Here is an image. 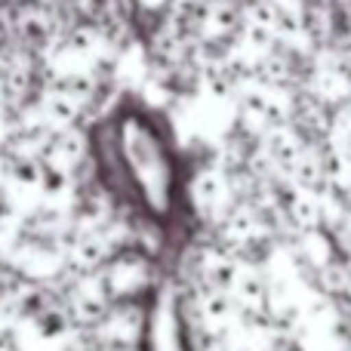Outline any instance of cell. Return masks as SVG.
<instances>
[{"label": "cell", "mask_w": 351, "mask_h": 351, "mask_svg": "<svg viewBox=\"0 0 351 351\" xmlns=\"http://www.w3.org/2000/svg\"><path fill=\"white\" fill-rule=\"evenodd\" d=\"M265 152H268V158H271L274 164H278L280 170H287V173H293V167H296L299 160H302V154H305L299 136L290 133L287 127H278V130H271V133H268Z\"/></svg>", "instance_id": "obj_1"}, {"label": "cell", "mask_w": 351, "mask_h": 351, "mask_svg": "<svg viewBox=\"0 0 351 351\" xmlns=\"http://www.w3.org/2000/svg\"><path fill=\"white\" fill-rule=\"evenodd\" d=\"M290 216L299 228H315V225L321 222V204H317L315 194L299 191V194H293V200H290Z\"/></svg>", "instance_id": "obj_2"}, {"label": "cell", "mask_w": 351, "mask_h": 351, "mask_svg": "<svg viewBox=\"0 0 351 351\" xmlns=\"http://www.w3.org/2000/svg\"><path fill=\"white\" fill-rule=\"evenodd\" d=\"M321 176H324V160H317L315 154H302V160L293 167V179H296V185L302 191H311L321 182Z\"/></svg>", "instance_id": "obj_3"}, {"label": "cell", "mask_w": 351, "mask_h": 351, "mask_svg": "<svg viewBox=\"0 0 351 351\" xmlns=\"http://www.w3.org/2000/svg\"><path fill=\"white\" fill-rule=\"evenodd\" d=\"M317 90L324 93V96H346V77L342 74H336V71H327V74H321L317 77Z\"/></svg>", "instance_id": "obj_4"}, {"label": "cell", "mask_w": 351, "mask_h": 351, "mask_svg": "<svg viewBox=\"0 0 351 351\" xmlns=\"http://www.w3.org/2000/svg\"><path fill=\"white\" fill-rule=\"evenodd\" d=\"M142 6H148V10H158V6H164L167 0H139Z\"/></svg>", "instance_id": "obj_5"}, {"label": "cell", "mask_w": 351, "mask_h": 351, "mask_svg": "<svg viewBox=\"0 0 351 351\" xmlns=\"http://www.w3.org/2000/svg\"><path fill=\"white\" fill-rule=\"evenodd\" d=\"M346 123L351 127V102H348V108H346Z\"/></svg>", "instance_id": "obj_6"}]
</instances>
